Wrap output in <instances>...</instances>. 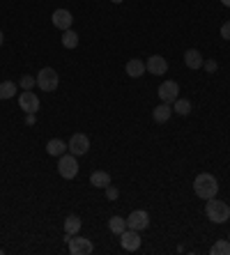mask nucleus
Wrapping results in <instances>:
<instances>
[{
    "label": "nucleus",
    "instance_id": "obj_1",
    "mask_svg": "<svg viewBox=\"0 0 230 255\" xmlns=\"http://www.w3.org/2000/svg\"><path fill=\"white\" fill-rule=\"evenodd\" d=\"M194 191H196V196L203 198V200H212V198H217V193H219L217 177L210 175V172H201V175L194 179Z\"/></svg>",
    "mask_w": 230,
    "mask_h": 255
},
{
    "label": "nucleus",
    "instance_id": "obj_2",
    "mask_svg": "<svg viewBox=\"0 0 230 255\" xmlns=\"http://www.w3.org/2000/svg\"><path fill=\"white\" fill-rule=\"evenodd\" d=\"M205 212H207V219L212 221V223H226V221L230 219V207H228V202L217 200V198L207 200Z\"/></svg>",
    "mask_w": 230,
    "mask_h": 255
},
{
    "label": "nucleus",
    "instance_id": "obj_3",
    "mask_svg": "<svg viewBox=\"0 0 230 255\" xmlns=\"http://www.w3.org/2000/svg\"><path fill=\"white\" fill-rule=\"evenodd\" d=\"M37 85H39L44 92H55L60 85V76L58 71L51 69V67H44V69L37 74Z\"/></svg>",
    "mask_w": 230,
    "mask_h": 255
},
{
    "label": "nucleus",
    "instance_id": "obj_4",
    "mask_svg": "<svg viewBox=\"0 0 230 255\" xmlns=\"http://www.w3.org/2000/svg\"><path fill=\"white\" fill-rule=\"evenodd\" d=\"M58 172H60V177H65V179H74L78 175V161L74 154H62L58 161Z\"/></svg>",
    "mask_w": 230,
    "mask_h": 255
},
{
    "label": "nucleus",
    "instance_id": "obj_5",
    "mask_svg": "<svg viewBox=\"0 0 230 255\" xmlns=\"http://www.w3.org/2000/svg\"><path fill=\"white\" fill-rule=\"evenodd\" d=\"M67 149H69L74 156L88 154V149H90V138L85 136V133H74V136H71V140L67 142Z\"/></svg>",
    "mask_w": 230,
    "mask_h": 255
},
{
    "label": "nucleus",
    "instance_id": "obj_6",
    "mask_svg": "<svg viewBox=\"0 0 230 255\" xmlns=\"http://www.w3.org/2000/svg\"><path fill=\"white\" fill-rule=\"evenodd\" d=\"M150 226V214L145 212V209H134V212L129 214V219H127V228H131V230H145V228Z\"/></svg>",
    "mask_w": 230,
    "mask_h": 255
},
{
    "label": "nucleus",
    "instance_id": "obj_7",
    "mask_svg": "<svg viewBox=\"0 0 230 255\" xmlns=\"http://www.w3.org/2000/svg\"><path fill=\"white\" fill-rule=\"evenodd\" d=\"M18 106H21L23 113H37L39 111V97L35 92H30V90H23L18 95Z\"/></svg>",
    "mask_w": 230,
    "mask_h": 255
},
{
    "label": "nucleus",
    "instance_id": "obj_8",
    "mask_svg": "<svg viewBox=\"0 0 230 255\" xmlns=\"http://www.w3.org/2000/svg\"><path fill=\"white\" fill-rule=\"evenodd\" d=\"M180 97V85L175 81H166L159 85V99L164 104H175V99Z\"/></svg>",
    "mask_w": 230,
    "mask_h": 255
},
{
    "label": "nucleus",
    "instance_id": "obj_9",
    "mask_svg": "<svg viewBox=\"0 0 230 255\" xmlns=\"http://www.w3.org/2000/svg\"><path fill=\"white\" fill-rule=\"evenodd\" d=\"M120 244H122L124 251H138L141 249V235H138V230H131V228H127V230L120 235Z\"/></svg>",
    "mask_w": 230,
    "mask_h": 255
},
{
    "label": "nucleus",
    "instance_id": "obj_10",
    "mask_svg": "<svg viewBox=\"0 0 230 255\" xmlns=\"http://www.w3.org/2000/svg\"><path fill=\"white\" fill-rule=\"evenodd\" d=\"M95 251V246H92V242L85 237H71L69 239V253L71 255H90Z\"/></svg>",
    "mask_w": 230,
    "mask_h": 255
},
{
    "label": "nucleus",
    "instance_id": "obj_11",
    "mask_svg": "<svg viewBox=\"0 0 230 255\" xmlns=\"http://www.w3.org/2000/svg\"><path fill=\"white\" fill-rule=\"evenodd\" d=\"M145 69L152 74V76H164L168 71V62H166L164 55H150L148 62H145Z\"/></svg>",
    "mask_w": 230,
    "mask_h": 255
},
{
    "label": "nucleus",
    "instance_id": "obj_12",
    "mask_svg": "<svg viewBox=\"0 0 230 255\" xmlns=\"http://www.w3.org/2000/svg\"><path fill=\"white\" fill-rule=\"evenodd\" d=\"M51 21H53L55 28H60L62 32H65V30L71 28V23H74V16H71L69 9H55L53 16H51Z\"/></svg>",
    "mask_w": 230,
    "mask_h": 255
},
{
    "label": "nucleus",
    "instance_id": "obj_13",
    "mask_svg": "<svg viewBox=\"0 0 230 255\" xmlns=\"http://www.w3.org/2000/svg\"><path fill=\"white\" fill-rule=\"evenodd\" d=\"M171 113H173L171 104H164V101H161V106H157L152 111V120L157 122V125H164V122H168V120H171Z\"/></svg>",
    "mask_w": 230,
    "mask_h": 255
},
{
    "label": "nucleus",
    "instance_id": "obj_14",
    "mask_svg": "<svg viewBox=\"0 0 230 255\" xmlns=\"http://www.w3.org/2000/svg\"><path fill=\"white\" fill-rule=\"evenodd\" d=\"M184 62H187V67L189 69H201L203 67V55L198 48H189L187 53H184Z\"/></svg>",
    "mask_w": 230,
    "mask_h": 255
},
{
    "label": "nucleus",
    "instance_id": "obj_15",
    "mask_svg": "<svg viewBox=\"0 0 230 255\" xmlns=\"http://www.w3.org/2000/svg\"><path fill=\"white\" fill-rule=\"evenodd\" d=\"M145 71H148V69H145V62H143V60L134 58V60H129V62H127V74H129L131 78H141Z\"/></svg>",
    "mask_w": 230,
    "mask_h": 255
},
{
    "label": "nucleus",
    "instance_id": "obj_16",
    "mask_svg": "<svg viewBox=\"0 0 230 255\" xmlns=\"http://www.w3.org/2000/svg\"><path fill=\"white\" fill-rule=\"evenodd\" d=\"M90 184L97 186V189H106V186L111 184V175H108V172H104V170L92 172V175H90Z\"/></svg>",
    "mask_w": 230,
    "mask_h": 255
},
{
    "label": "nucleus",
    "instance_id": "obj_17",
    "mask_svg": "<svg viewBox=\"0 0 230 255\" xmlns=\"http://www.w3.org/2000/svg\"><path fill=\"white\" fill-rule=\"evenodd\" d=\"M46 152H48L51 156H62V154L67 152V142L60 140V138H53V140L46 142Z\"/></svg>",
    "mask_w": 230,
    "mask_h": 255
},
{
    "label": "nucleus",
    "instance_id": "obj_18",
    "mask_svg": "<svg viewBox=\"0 0 230 255\" xmlns=\"http://www.w3.org/2000/svg\"><path fill=\"white\" fill-rule=\"evenodd\" d=\"M108 230H111L113 235H122V232L127 230V219H122V216H111V221H108Z\"/></svg>",
    "mask_w": 230,
    "mask_h": 255
},
{
    "label": "nucleus",
    "instance_id": "obj_19",
    "mask_svg": "<svg viewBox=\"0 0 230 255\" xmlns=\"http://www.w3.org/2000/svg\"><path fill=\"white\" fill-rule=\"evenodd\" d=\"M78 230H81V219L78 216H67L65 219V232L67 235H78Z\"/></svg>",
    "mask_w": 230,
    "mask_h": 255
},
{
    "label": "nucleus",
    "instance_id": "obj_20",
    "mask_svg": "<svg viewBox=\"0 0 230 255\" xmlns=\"http://www.w3.org/2000/svg\"><path fill=\"white\" fill-rule=\"evenodd\" d=\"M62 46H65V48H76L78 46V35L71 28L62 32Z\"/></svg>",
    "mask_w": 230,
    "mask_h": 255
},
{
    "label": "nucleus",
    "instance_id": "obj_21",
    "mask_svg": "<svg viewBox=\"0 0 230 255\" xmlns=\"http://www.w3.org/2000/svg\"><path fill=\"white\" fill-rule=\"evenodd\" d=\"M173 111H175L177 115H189L191 113V101L189 99H180V97H177L175 104H173Z\"/></svg>",
    "mask_w": 230,
    "mask_h": 255
},
{
    "label": "nucleus",
    "instance_id": "obj_22",
    "mask_svg": "<svg viewBox=\"0 0 230 255\" xmlns=\"http://www.w3.org/2000/svg\"><path fill=\"white\" fill-rule=\"evenodd\" d=\"M14 95H16V83H12V81L0 83V99H12Z\"/></svg>",
    "mask_w": 230,
    "mask_h": 255
},
{
    "label": "nucleus",
    "instance_id": "obj_23",
    "mask_svg": "<svg viewBox=\"0 0 230 255\" xmlns=\"http://www.w3.org/2000/svg\"><path fill=\"white\" fill-rule=\"evenodd\" d=\"M212 255H230V239H221L210 249Z\"/></svg>",
    "mask_w": 230,
    "mask_h": 255
},
{
    "label": "nucleus",
    "instance_id": "obj_24",
    "mask_svg": "<svg viewBox=\"0 0 230 255\" xmlns=\"http://www.w3.org/2000/svg\"><path fill=\"white\" fill-rule=\"evenodd\" d=\"M37 85V78H32V76H23L21 78V88L23 90H32Z\"/></svg>",
    "mask_w": 230,
    "mask_h": 255
},
{
    "label": "nucleus",
    "instance_id": "obj_25",
    "mask_svg": "<svg viewBox=\"0 0 230 255\" xmlns=\"http://www.w3.org/2000/svg\"><path fill=\"white\" fill-rule=\"evenodd\" d=\"M118 196H120V191L115 189V186L108 184L106 186V198H108V200H118Z\"/></svg>",
    "mask_w": 230,
    "mask_h": 255
},
{
    "label": "nucleus",
    "instance_id": "obj_26",
    "mask_svg": "<svg viewBox=\"0 0 230 255\" xmlns=\"http://www.w3.org/2000/svg\"><path fill=\"white\" fill-rule=\"evenodd\" d=\"M203 67H205V71L207 74H214V71H217V60H207V62H203Z\"/></svg>",
    "mask_w": 230,
    "mask_h": 255
},
{
    "label": "nucleus",
    "instance_id": "obj_27",
    "mask_svg": "<svg viewBox=\"0 0 230 255\" xmlns=\"http://www.w3.org/2000/svg\"><path fill=\"white\" fill-rule=\"evenodd\" d=\"M221 37H224V39H228V42H230V21H228V23H224V25H221Z\"/></svg>",
    "mask_w": 230,
    "mask_h": 255
},
{
    "label": "nucleus",
    "instance_id": "obj_28",
    "mask_svg": "<svg viewBox=\"0 0 230 255\" xmlns=\"http://www.w3.org/2000/svg\"><path fill=\"white\" fill-rule=\"evenodd\" d=\"M25 125H35V113H28V118H25Z\"/></svg>",
    "mask_w": 230,
    "mask_h": 255
},
{
    "label": "nucleus",
    "instance_id": "obj_29",
    "mask_svg": "<svg viewBox=\"0 0 230 255\" xmlns=\"http://www.w3.org/2000/svg\"><path fill=\"white\" fill-rule=\"evenodd\" d=\"M221 2H224V5H226V7H230V0H221Z\"/></svg>",
    "mask_w": 230,
    "mask_h": 255
},
{
    "label": "nucleus",
    "instance_id": "obj_30",
    "mask_svg": "<svg viewBox=\"0 0 230 255\" xmlns=\"http://www.w3.org/2000/svg\"><path fill=\"white\" fill-rule=\"evenodd\" d=\"M2 42H5V37H2V32H0V46H2Z\"/></svg>",
    "mask_w": 230,
    "mask_h": 255
},
{
    "label": "nucleus",
    "instance_id": "obj_31",
    "mask_svg": "<svg viewBox=\"0 0 230 255\" xmlns=\"http://www.w3.org/2000/svg\"><path fill=\"white\" fill-rule=\"evenodd\" d=\"M113 2H115V5H120V2H124V0H113Z\"/></svg>",
    "mask_w": 230,
    "mask_h": 255
},
{
    "label": "nucleus",
    "instance_id": "obj_32",
    "mask_svg": "<svg viewBox=\"0 0 230 255\" xmlns=\"http://www.w3.org/2000/svg\"><path fill=\"white\" fill-rule=\"evenodd\" d=\"M2 253H5V251H2V249H0V255H2Z\"/></svg>",
    "mask_w": 230,
    "mask_h": 255
},
{
    "label": "nucleus",
    "instance_id": "obj_33",
    "mask_svg": "<svg viewBox=\"0 0 230 255\" xmlns=\"http://www.w3.org/2000/svg\"><path fill=\"white\" fill-rule=\"evenodd\" d=\"M228 239H230V235H228Z\"/></svg>",
    "mask_w": 230,
    "mask_h": 255
}]
</instances>
